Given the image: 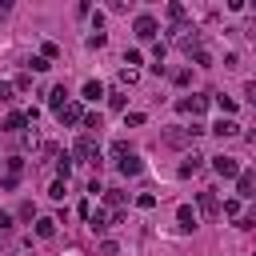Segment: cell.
<instances>
[{
	"label": "cell",
	"mask_w": 256,
	"mask_h": 256,
	"mask_svg": "<svg viewBox=\"0 0 256 256\" xmlns=\"http://www.w3.org/2000/svg\"><path fill=\"white\" fill-rule=\"evenodd\" d=\"M116 252H120L116 240H104V244H100V256H116Z\"/></svg>",
	"instance_id": "29"
},
{
	"label": "cell",
	"mask_w": 256,
	"mask_h": 256,
	"mask_svg": "<svg viewBox=\"0 0 256 256\" xmlns=\"http://www.w3.org/2000/svg\"><path fill=\"white\" fill-rule=\"evenodd\" d=\"M72 152H76L80 160H88L92 168H100V140H96L92 132H84V136L76 140V148H72Z\"/></svg>",
	"instance_id": "1"
},
{
	"label": "cell",
	"mask_w": 256,
	"mask_h": 256,
	"mask_svg": "<svg viewBox=\"0 0 256 256\" xmlns=\"http://www.w3.org/2000/svg\"><path fill=\"white\" fill-rule=\"evenodd\" d=\"M200 160H204V156H188V160L180 164V176H192V172L200 168Z\"/></svg>",
	"instance_id": "23"
},
{
	"label": "cell",
	"mask_w": 256,
	"mask_h": 256,
	"mask_svg": "<svg viewBox=\"0 0 256 256\" xmlns=\"http://www.w3.org/2000/svg\"><path fill=\"white\" fill-rule=\"evenodd\" d=\"M216 104H220V112H224V116H232V112H236V100H232V96H224V92L216 96Z\"/></svg>",
	"instance_id": "22"
},
{
	"label": "cell",
	"mask_w": 256,
	"mask_h": 256,
	"mask_svg": "<svg viewBox=\"0 0 256 256\" xmlns=\"http://www.w3.org/2000/svg\"><path fill=\"white\" fill-rule=\"evenodd\" d=\"M136 208H156V196H152V192H140V196H136Z\"/></svg>",
	"instance_id": "28"
},
{
	"label": "cell",
	"mask_w": 256,
	"mask_h": 256,
	"mask_svg": "<svg viewBox=\"0 0 256 256\" xmlns=\"http://www.w3.org/2000/svg\"><path fill=\"white\" fill-rule=\"evenodd\" d=\"M88 228H92V232H108V228H112V216H108L104 208H96V212L88 216Z\"/></svg>",
	"instance_id": "12"
},
{
	"label": "cell",
	"mask_w": 256,
	"mask_h": 256,
	"mask_svg": "<svg viewBox=\"0 0 256 256\" xmlns=\"http://www.w3.org/2000/svg\"><path fill=\"white\" fill-rule=\"evenodd\" d=\"M116 168H120V172H124V176H140V172H144V160H140V156H136V152H132V156H124V160H120V164H116Z\"/></svg>",
	"instance_id": "11"
},
{
	"label": "cell",
	"mask_w": 256,
	"mask_h": 256,
	"mask_svg": "<svg viewBox=\"0 0 256 256\" xmlns=\"http://www.w3.org/2000/svg\"><path fill=\"white\" fill-rule=\"evenodd\" d=\"M196 204H200V212L212 220V216H220V200H216V192H200L196 196Z\"/></svg>",
	"instance_id": "7"
},
{
	"label": "cell",
	"mask_w": 256,
	"mask_h": 256,
	"mask_svg": "<svg viewBox=\"0 0 256 256\" xmlns=\"http://www.w3.org/2000/svg\"><path fill=\"white\" fill-rule=\"evenodd\" d=\"M48 104H52V112H60V108L68 104V92H64V84H56V88L48 92Z\"/></svg>",
	"instance_id": "17"
},
{
	"label": "cell",
	"mask_w": 256,
	"mask_h": 256,
	"mask_svg": "<svg viewBox=\"0 0 256 256\" xmlns=\"http://www.w3.org/2000/svg\"><path fill=\"white\" fill-rule=\"evenodd\" d=\"M176 48H180V52H188V56H196V52H200V32L180 28V32H176Z\"/></svg>",
	"instance_id": "2"
},
{
	"label": "cell",
	"mask_w": 256,
	"mask_h": 256,
	"mask_svg": "<svg viewBox=\"0 0 256 256\" xmlns=\"http://www.w3.org/2000/svg\"><path fill=\"white\" fill-rule=\"evenodd\" d=\"M40 56H44V60H56V56H60V48H56L52 40H44V48H40Z\"/></svg>",
	"instance_id": "25"
},
{
	"label": "cell",
	"mask_w": 256,
	"mask_h": 256,
	"mask_svg": "<svg viewBox=\"0 0 256 256\" xmlns=\"http://www.w3.org/2000/svg\"><path fill=\"white\" fill-rule=\"evenodd\" d=\"M100 96H104V84L100 80H88L84 84V100H100Z\"/></svg>",
	"instance_id": "21"
},
{
	"label": "cell",
	"mask_w": 256,
	"mask_h": 256,
	"mask_svg": "<svg viewBox=\"0 0 256 256\" xmlns=\"http://www.w3.org/2000/svg\"><path fill=\"white\" fill-rule=\"evenodd\" d=\"M172 80H176V84H188V80H192V72H188V68H180V72H172Z\"/></svg>",
	"instance_id": "35"
},
{
	"label": "cell",
	"mask_w": 256,
	"mask_h": 256,
	"mask_svg": "<svg viewBox=\"0 0 256 256\" xmlns=\"http://www.w3.org/2000/svg\"><path fill=\"white\" fill-rule=\"evenodd\" d=\"M200 132H204L200 124H192V128H168V132H164V140H168V144H192Z\"/></svg>",
	"instance_id": "3"
},
{
	"label": "cell",
	"mask_w": 256,
	"mask_h": 256,
	"mask_svg": "<svg viewBox=\"0 0 256 256\" xmlns=\"http://www.w3.org/2000/svg\"><path fill=\"white\" fill-rule=\"evenodd\" d=\"M104 204H108L112 212H120V208L128 204V192H116V188H104Z\"/></svg>",
	"instance_id": "14"
},
{
	"label": "cell",
	"mask_w": 256,
	"mask_h": 256,
	"mask_svg": "<svg viewBox=\"0 0 256 256\" xmlns=\"http://www.w3.org/2000/svg\"><path fill=\"white\" fill-rule=\"evenodd\" d=\"M8 228H12V216H8V212H0V232H8Z\"/></svg>",
	"instance_id": "37"
},
{
	"label": "cell",
	"mask_w": 256,
	"mask_h": 256,
	"mask_svg": "<svg viewBox=\"0 0 256 256\" xmlns=\"http://www.w3.org/2000/svg\"><path fill=\"white\" fill-rule=\"evenodd\" d=\"M252 12H256V4H252Z\"/></svg>",
	"instance_id": "38"
},
{
	"label": "cell",
	"mask_w": 256,
	"mask_h": 256,
	"mask_svg": "<svg viewBox=\"0 0 256 256\" xmlns=\"http://www.w3.org/2000/svg\"><path fill=\"white\" fill-rule=\"evenodd\" d=\"M84 128H92L100 136V112H84Z\"/></svg>",
	"instance_id": "24"
},
{
	"label": "cell",
	"mask_w": 256,
	"mask_h": 256,
	"mask_svg": "<svg viewBox=\"0 0 256 256\" xmlns=\"http://www.w3.org/2000/svg\"><path fill=\"white\" fill-rule=\"evenodd\" d=\"M184 16H188V12H184V4H168V20L176 24V32L184 28Z\"/></svg>",
	"instance_id": "19"
},
{
	"label": "cell",
	"mask_w": 256,
	"mask_h": 256,
	"mask_svg": "<svg viewBox=\"0 0 256 256\" xmlns=\"http://www.w3.org/2000/svg\"><path fill=\"white\" fill-rule=\"evenodd\" d=\"M224 216H240V200H224Z\"/></svg>",
	"instance_id": "31"
},
{
	"label": "cell",
	"mask_w": 256,
	"mask_h": 256,
	"mask_svg": "<svg viewBox=\"0 0 256 256\" xmlns=\"http://www.w3.org/2000/svg\"><path fill=\"white\" fill-rule=\"evenodd\" d=\"M212 168H216L220 176H240V164H236L232 156H212Z\"/></svg>",
	"instance_id": "10"
},
{
	"label": "cell",
	"mask_w": 256,
	"mask_h": 256,
	"mask_svg": "<svg viewBox=\"0 0 256 256\" xmlns=\"http://www.w3.org/2000/svg\"><path fill=\"white\" fill-rule=\"evenodd\" d=\"M176 108H180V112H192V116H200V112L208 108V96H184Z\"/></svg>",
	"instance_id": "9"
},
{
	"label": "cell",
	"mask_w": 256,
	"mask_h": 256,
	"mask_svg": "<svg viewBox=\"0 0 256 256\" xmlns=\"http://www.w3.org/2000/svg\"><path fill=\"white\" fill-rule=\"evenodd\" d=\"M36 236H40V240H52V236H56V220H52V216H40V220H36Z\"/></svg>",
	"instance_id": "16"
},
{
	"label": "cell",
	"mask_w": 256,
	"mask_h": 256,
	"mask_svg": "<svg viewBox=\"0 0 256 256\" xmlns=\"http://www.w3.org/2000/svg\"><path fill=\"white\" fill-rule=\"evenodd\" d=\"M252 256H256V252H252Z\"/></svg>",
	"instance_id": "39"
},
{
	"label": "cell",
	"mask_w": 256,
	"mask_h": 256,
	"mask_svg": "<svg viewBox=\"0 0 256 256\" xmlns=\"http://www.w3.org/2000/svg\"><path fill=\"white\" fill-rule=\"evenodd\" d=\"M12 92H16V88H12V84H4V80H0V100H12Z\"/></svg>",
	"instance_id": "36"
},
{
	"label": "cell",
	"mask_w": 256,
	"mask_h": 256,
	"mask_svg": "<svg viewBox=\"0 0 256 256\" xmlns=\"http://www.w3.org/2000/svg\"><path fill=\"white\" fill-rule=\"evenodd\" d=\"M88 48H104V32H92L88 36Z\"/></svg>",
	"instance_id": "33"
},
{
	"label": "cell",
	"mask_w": 256,
	"mask_h": 256,
	"mask_svg": "<svg viewBox=\"0 0 256 256\" xmlns=\"http://www.w3.org/2000/svg\"><path fill=\"white\" fill-rule=\"evenodd\" d=\"M192 60H196V64H200V68H208V64H212V56H208V52H204V48H200V52H196V56H192Z\"/></svg>",
	"instance_id": "34"
},
{
	"label": "cell",
	"mask_w": 256,
	"mask_h": 256,
	"mask_svg": "<svg viewBox=\"0 0 256 256\" xmlns=\"http://www.w3.org/2000/svg\"><path fill=\"white\" fill-rule=\"evenodd\" d=\"M132 28H136V36H140V40H156V20H152V16H136V24H132Z\"/></svg>",
	"instance_id": "8"
},
{
	"label": "cell",
	"mask_w": 256,
	"mask_h": 256,
	"mask_svg": "<svg viewBox=\"0 0 256 256\" xmlns=\"http://www.w3.org/2000/svg\"><path fill=\"white\" fill-rule=\"evenodd\" d=\"M24 124H28V116H24V112H8V116H4V124H0V128H4V132H20V128H24Z\"/></svg>",
	"instance_id": "15"
},
{
	"label": "cell",
	"mask_w": 256,
	"mask_h": 256,
	"mask_svg": "<svg viewBox=\"0 0 256 256\" xmlns=\"http://www.w3.org/2000/svg\"><path fill=\"white\" fill-rule=\"evenodd\" d=\"M236 192H240L244 200H256V172H240V176H236Z\"/></svg>",
	"instance_id": "6"
},
{
	"label": "cell",
	"mask_w": 256,
	"mask_h": 256,
	"mask_svg": "<svg viewBox=\"0 0 256 256\" xmlns=\"http://www.w3.org/2000/svg\"><path fill=\"white\" fill-rule=\"evenodd\" d=\"M64 184H68V180H52V188H48V196H52V200H64Z\"/></svg>",
	"instance_id": "27"
},
{
	"label": "cell",
	"mask_w": 256,
	"mask_h": 256,
	"mask_svg": "<svg viewBox=\"0 0 256 256\" xmlns=\"http://www.w3.org/2000/svg\"><path fill=\"white\" fill-rule=\"evenodd\" d=\"M32 68H36V72H48V68H52V60H44V56H32Z\"/></svg>",
	"instance_id": "30"
},
{
	"label": "cell",
	"mask_w": 256,
	"mask_h": 256,
	"mask_svg": "<svg viewBox=\"0 0 256 256\" xmlns=\"http://www.w3.org/2000/svg\"><path fill=\"white\" fill-rule=\"evenodd\" d=\"M56 172H60V180H68V172H72V160H68V156H60V160H56Z\"/></svg>",
	"instance_id": "26"
},
{
	"label": "cell",
	"mask_w": 256,
	"mask_h": 256,
	"mask_svg": "<svg viewBox=\"0 0 256 256\" xmlns=\"http://www.w3.org/2000/svg\"><path fill=\"white\" fill-rule=\"evenodd\" d=\"M108 152H112V160H116V164H120L124 156H132V148H128V140H112V148H108Z\"/></svg>",
	"instance_id": "20"
},
{
	"label": "cell",
	"mask_w": 256,
	"mask_h": 256,
	"mask_svg": "<svg viewBox=\"0 0 256 256\" xmlns=\"http://www.w3.org/2000/svg\"><path fill=\"white\" fill-rule=\"evenodd\" d=\"M212 132H216V136H236V132H240V124H236L232 116H220V120L212 124Z\"/></svg>",
	"instance_id": "13"
},
{
	"label": "cell",
	"mask_w": 256,
	"mask_h": 256,
	"mask_svg": "<svg viewBox=\"0 0 256 256\" xmlns=\"http://www.w3.org/2000/svg\"><path fill=\"white\" fill-rule=\"evenodd\" d=\"M56 120H60V124H84V108H80L76 100H68V104L56 112Z\"/></svg>",
	"instance_id": "4"
},
{
	"label": "cell",
	"mask_w": 256,
	"mask_h": 256,
	"mask_svg": "<svg viewBox=\"0 0 256 256\" xmlns=\"http://www.w3.org/2000/svg\"><path fill=\"white\" fill-rule=\"evenodd\" d=\"M244 96H248V104L256 108V80H248V84H244Z\"/></svg>",
	"instance_id": "32"
},
{
	"label": "cell",
	"mask_w": 256,
	"mask_h": 256,
	"mask_svg": "<svg viewBox=\"0 0 256 256\" xmlns=\"http://www.w3.org/2000/svg\"><path fill=\"white\" fill-rule=\"evenodd\" d=\"M20 172H24V160H20V156H8V172H4L0 188H16V184H20Z\"/></svg>",
	"instance_id": "5"
},
{
	"label": "cell",
	"mask_w": 256,
	"mask_h": 256,
	"mask_svg": "<svg viewBox=\"0 0 256 256\" xmlns=\"http://www.w3.org/2000/svg\"><path fill=\"white\" fill-rule=\"evenodd\" d=\"M176 220H180V228H184V232H192V228H196V212H192L188 204H180V212H176Z\"/></svg>",
	"instance_id": "18"
}]
</instances>
